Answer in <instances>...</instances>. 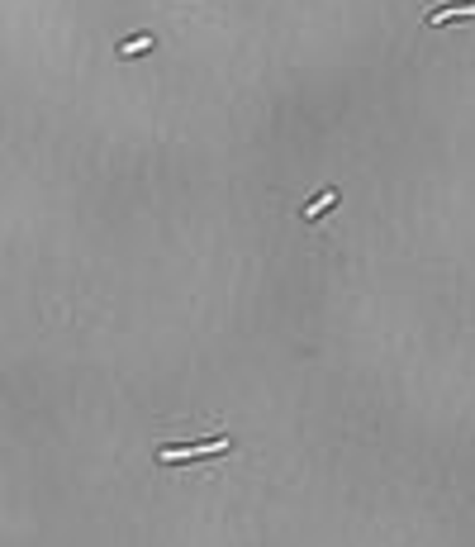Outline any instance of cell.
I'll list each match as a JSON object with an SVG mask.
<instances>
[{"label": "cell", "mask_w": 475, "mask_h": 547, "mask_svg": "<svg viewBox=\"0 0 475 547\" xmlns=\"http://www.w3.org/2000/svg\"><path fill=\"white\" fill-rule=\"evenodd\" d=\"M233 447V438H205V443H186V447H157V462H166V467H172V462H195V457H223Z\"/></svg>", "instance_id": "cell-1"}, {"label": "cell", "mask_w": 475, "mask_h": 547, "mask_svg": "<svg viewBox=\"0 0 475 547\" xmlns=\"http://www.w3.org/2000/svg\"><path fill=\"white\" fill-rule=\"evenodd\" d=\"M452 20H475V0H452V5H432L428 15H423V24H452Z\"/></svg>", "instance_id": "cell-2"}, {"label": "cell", "mask_w": 475, "mask_h": 547, "mask_svg": "<svg viewBox=\"0 0 475 547\" xmlns=\"http://www.w3.org/2000/svg\"><path fill=\"white\" fill-rule=\"evenodd\" d=\"M338 200H342V190L338 186H328V190H318V196L310 200V205H304V210H300V224H314V219L318 214H328V210H338Z\"/></svg>", "instance_id": "cell-3"}, {"label": "cell", "mask_w": 475, "mask_h": 547, "mask_svg": "<svg viewBox=\"0 0 475 547\" xmlns=\"http://www.w3.org/2000/svg\"><path fill=\"white\" fill-rule=\"evenodd\" d=\"M152 48H157V44H152L148 34H133V38H124V44H119V58H138V52H152Z\"/></svg>", "instance_id": "cell-4"}]
</instances>
